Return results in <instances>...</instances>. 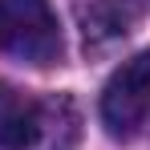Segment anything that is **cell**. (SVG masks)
Returning a JSON list of instances; mask_svg holds the SVG:
<instances>
[{
	"label": "cell",
	"mask_w": 150,
	"mask_h": 150,
	"mask_svg": "<svg viewBox=\"0 0 150 150\" xmlns=\"http://www.w3.org/2000/svg\"><path fill=\"white\" fill-rule=\"evenodd\" d=\"M0 49L25 65L61 57V25L49 0H0Z\"/></svg>",
	"instance_id": "6da1fadb"
},
{
	"label": "cell",
	"mask_w": 150,
	"mask_h": 150,
	"mask_svg": "<svg viewBox=\"0 0 150 150\" xmlns=\"http://www.w3.org/2000/svg\"><path fill=\"white\" fill-rule=\"evenodd\" d=\"M150 118V49L122 61L101 89V122L114 138H134Z\"/></svg>",
	"instance_id": "7a4b0ae2"
},
{
	"label": "cell",
	"mask_w": 150,
	"mask_h": 150,
	"mask_svg": "<svg viewBox=\"0 0 150 150\" xmlns=\"http://www.w3.org/2000/svg\"><path fill=\"white\" fill-rule=\"evenodd\" d=\"M41 138V105L0 81V150H28Z\"/></svg>",
	"instance_id": "3957f363"
},
{
	"label": "cell",
	"mask_w": 150,
	"mask_h": 150,
	"mask_svg": "<svg viewBox=\"0 0 150 150\" xmlns=\"http://www.w3.org/2000/svg\"><path fill=\"white\" fill-rule=\"evenodd\" d=\"M126 25H130V8L122 0H98L93 8H85V45L93 41H110V37H122Z\"/></svg>",
	"instance_id": "5b68a950"
},
{
	"label": "cell",
	"mask_w": 150,
	"mask_h": 150,
	"mask_svg": "<svg viewBox=\"0 0 150 150\" xmlns=\"http://www.w3.org/2000/svg\"><path fill=\"white\" fill-rule=\"evenodd\" d=\"M49 130L53 150H69L77 142V110L69 98H49L41 105V134Z\"/></svg>",
	"instance_id": "277c9868"
}]
</instances>
